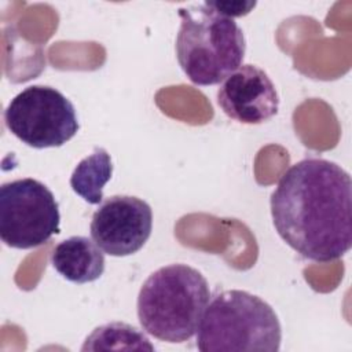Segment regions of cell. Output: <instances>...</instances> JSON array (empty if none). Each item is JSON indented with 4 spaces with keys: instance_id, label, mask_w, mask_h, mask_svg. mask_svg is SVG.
Instances as JSON below:
<instances>
[{
    "instance_id": "6da1fadb",
    "label": "cell",
    "mask_w": 352,
    "mask_h": 352,
    "mask_svg": "<svg viewBox=\"0 0 352 352\" xmlns=\"http://www.w3.org/2000/svg\"><path fill=\"white\" fill-rule=\"evenodd\" d=\"M279 236L304 258L329 263L352 246V182L338 164L305 158L279 179L270 199Z\"/></svg>"
},
{
    "instance_id": "ba28073f",
    "label": "cell",
    "mask_w": 352,
    "mask_h": 352,
    "mask_svg": "<svg viewBox=\"0 0 352 352\" xmlns=\"http://www.w3.org/2000/svg\"><path fill=\"white\" fill-rule=\"evenodd\" d=\"M217 104L242 124H261L279 109V96L268 74L256 65H241L217 91Z\"/></svg>"
},
{
    "instance_id": "30bf717a",
    "label": "cell",
    "mask_w": 352,
    "mask_h": 352,
    "mask_svg": "<svg viewBox=\"0 0 352 352\" xmlns=\"http://www.w3.org/2000/svg\"><path fill=\"white\" fill-rule=\"evenodd\" d=\"M113 162L110 154L95 147L91 154L82 158L70 176V187L85 202L98 205L103 201V187L111 179Z\"/></svg>"
},
{
    "instance_id": "8fae6325",
    "label": "cell",
    "mask_w": 352,
    "mask_h": 352,
    "mask_svg": "<svg viewBox=\"0 0 352 352\" xmlns=\"http://www.w3.org/2000/svg\"><path fill=\"white\" fill-rule=\"evenodd\" d=\"M99 349H147L153 351L154 346L143 331L136 327L111 322L96 327L87 338L81 351H99Z\"/></svg>"
},
{
    "instance_id": "7c38bea8",
    "label": "cell",
    "mask_w": 352,
    "mask_h": 352,
    "mask_svg": "<svg viewBox=\"0 0 352 352\" xmlns=\"http://www.w3.org/2000/svg\"><path fill=\"white\" fill-rule=\"evenodd\" d=\"M205 3L214 11L228 18L243 16L249 14L256 6V1H205Z\"/></svg>"
},
{
    "instance_id": "9c48e42d",
    "label": "cell",
    "mask_w": 352,
    "mask_h": 352,
    "mask_svg": "<svg viewBox=\"0 0 352 352\" xmlns=\"http://www.w3.org/2000/svg\"><path fill=\"white\" fill-rule=\"evenodd\" d=\"M103 250L87 236L74 235L59 242L51 254V264L59 275L73 283H89L104 271Z\"/></svg>"
},
{
    "instance_id": "7a4b0ae2",
    "label": "cell",
    "mask_w": 352,
    "mask_h": 352,
    "mask_svg": "<svg viewBox=\"0 0 352 352\" xmlns=\"http://www.w3.org/2000/svg\"><path fill=\"white\" fill-rule=\"evenodd\" d=\"M209 297L208 280L198 270L187 264L161 267L139 290V323L157 340L184 342L197 333Z\"/></svg>"
},
{
    "instance_id": "5b68a950",
    "label": "cell",
    "mask_w": 352,
    "mask_h": 352,
    "mask_svg": "<svg viewBox=\"0 0 352 352\" xmlns=\"http://www.w3.org/2000/svg\"><path fill=\"white\" fill-rule=\"evenodd\" d=\"M59 205L41 182L25 177L0 187V238L14 249L44 245L60 231Z\"/></svg>"
},
{
    "instance_id": "277c9868",
    "label": "cell",
    "mask_w": 352,
    "mask_h": 352,
    "mask_svg": "<svg viewBox=\"0 0 352 352\" xmlns=\"http://www.w3.org/2000/svg\"><path fill=\"white\" fill-rule=\"evenodd\" d=\"M282 327L272 307L245 290H224L206 305L197 330V348L276 352Z\"/></svg>"
},
{
    "instance_id": "52a82bcc",
    "label": "cell",
    "mask_w": 352,
    "mask_h": 352,
    "mask_svg": "<svg viewBox=\"0 0 352 352\" xmlns=\"http://www.w3.org/2000/svg\"><path fill=\"white\" fill-rule=\"evenodd\" d=\"M151 230L150 205L133 195H113L102 201L89 226L92 241L114 257L139 252L148 241Z\"/></svg>"
},
{
    "instance_id": "3957f363",
    "label": "cell",
    "mask_w": 352,
    "mask_h": 352,
    "mask_svg": "<svg viewBox=\"0 0 352 352\" xmlns=\"http://www.w3.org/2000/svg\"><path fill=\"white\" fill-rule=\"evenodd\" d=\"M176 37L177 62L197 85L224 81L243 62L246 43L238 23L206 3L179 8Z\"/></svg>"
},
{
    "instance_id": "8992f818",
    "label": "cell",
    "mask_w": 352,
    "mask_h": 352,
    "mask_svg": "<svg viewBox=\"0 0 352 352\" xmlns=\"http://www.w3.org/2000/svg\"><path fill=\"white\" fill-rule=\"evenodd\" d=\"M4 121L14 136L33 148L60 147L80 128L73 103L48 85H30L14 96Z\"/></svg>"
}]
</instances>
